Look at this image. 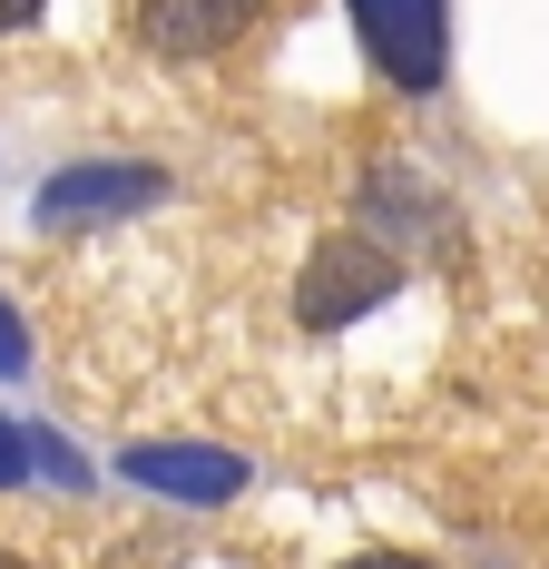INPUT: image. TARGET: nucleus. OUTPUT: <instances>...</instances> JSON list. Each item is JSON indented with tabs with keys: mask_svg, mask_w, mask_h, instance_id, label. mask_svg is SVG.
<instances>
[{
	"mask_svg": "<svg viewBox=\"0 0 549 569\" xmlns=\"http://www.w3.org/2000/svg\"><path fill=\"white\" fill-rule=\"evenodd\" d=\"M353 30H363V50L383 69L392 89H441V69H451V0H353Z\"/></svg>",
	"mask_w": 549,
	"mask_h": 569,
	"instance_id": "obj_1",
	"label": "nucleus"
},
{
	"mask_svg": "<svg viewBox=\"0 0 549 569\" xmlns=\"http://www.w3.org/2000/svg\"><path fill=\"white\" fill-rule=\"evenodd\" d=\"M392 284H402V266H392L373 236H325V246H315V266H305V284H295V315H305L315 335H333V325L373 315Z\"/></svg>",
	"mask_w": 549,
	"mask_h": 569,
	"instance_id": "obj_2",
	"label": "nucleus"
},
{
	"mask_svg": "<svg viewBox=\"0 0 549 569\" xmlns=\"http://www.w3.org/2000/svg\"><path fill=\"white\" fill-rule=\"evenodd\" d=\"M158 197H167V177L148 158H79L40 187V227H109V217H138Z\"/></svg>",
	"mask_w": 549,
	"mask_h": 569,
	"instance_id": "obj_3",
	"label": "nucleus"
},
{
	"mask_svg": "<svg viewBox=\"0 0 549 569\" xmlns=\"http://www.w3.org/2000/svg\"><path fill=\"white\" fill-rule=\"evenodd\" d=\"M128 20L158 59H217L266 20V0H128Z\"/></svg>",
	"mask_w": 549,
	"mask_h": 569,
	"instance_id": "obj_4",
	"label": "nucleus"
},
{
	"mask_svg": "<svg viewBox=\"0 0 549 569\" xmlns=\"http://www.w3.org/2000/svg\"><path fill=\"white\" fill-rule=\"evenodd\" d=\"M118 471L138 491H158V501H236L246 491V461L217 452V442H138Z\"/></svg>",
	"mask_w": 549,
	"mask_h": 569,
	"instance_id": "obj_5",
	"label": "nucleus"
},
{
	"mask_svg": "<svg viewBox=\"0 0 549 569\" xmlns=\"http://www.w3.org/2000/svg\"><path fill=\"white\" fill-rule=\"evenodd\" d=\"M30 461H40V471H50V481H89V461L69 452V442H59V432H30Z\"/></svg>",
	"mask_w": 549,
	"mask_h": 569,
	"instance_id": "obj_6",
	"label": "nucleus"
},
{
	"mask_svg": "<svg viewBox=\"0 0 549 569\" xmlns=\"http://www.w3.org/2000/svg\"><path fill=\"white\" fill-rule=\"evenodd\" d=\"M20 471H30V432H20V422H0V491H10Z\"/></svg>",
	"mask_w": 549,
	"mask_h": 569,
	"instance_id": "obj_7",
	"label": "nucleus"
},
{
	"mask_svg": "<svg viewBox=\"0 0 549 569\" xmlns=\"http://www.w3.org/2000/svg\"><path fill=\"white\" fill-rule=\"evenodd\" d=\"M0 373H30V335H20V315L0 305Z\"/></svg>",
	"mask_w": 549,
	"mask_h": 569,
	"instance_id": "obj_8",
	"label": "nucleus"
},
{
	"mask_svg": "<svg viewBox=\"0 0 549 569\" xmlns=\"http://www.w3.org/2000/svg\"><path fill=\"white\" fill-rule=\"evenodd\" d=\"M343 569H432V560H412V550H373V560H343Z\"/></svg>",
	"mask_w": 549,
	"mask_h": 569,
	"instance_id": "obj_9",
	"label": "nucleus"
},
{
	"mask_svg": "<svg viewBox=\"0 0 549 569\" xmlns=\"http://www.w3.org/2000/svg\"><path fill=\"white\" fill-rule=\"evenodd\" d=\"M20 20H40V0H0V30H20Z\"/></svg>",
	"mask_w": 549,
	"mask_h": 569,
	"instance_id": "obj_10",
	"label": "nucleus"
},
{
	"mask_svg": "<svg viewBox=\"0 0 549 569\" xmlns=\"http://www.w3.org/2000/svg\"><path fill=\"white\" fill-rule=\"evenodd\" d=\"M0 569H30V560H10V550H0Z\"/></svg>",
	"mask_w": 549,
	"mask_h": 569,
	"instance_id": "obj_11",
	"label": "nucleus"
}]
</instances>
